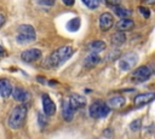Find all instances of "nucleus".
<instances>
[{"mask_svg":"<svg viewBox=\"0 0 155 139\" xmlns=\"http://www.w3.org/2000/svg\"><path fill=\"white\" fill-rule=\"evenodd\" d=\"M73 53L74 50L71 46H62L50 54V57L47 58V64L51 68H57L62 65L65 60H68L73 56Z\"/></svg>","mask_w":155,"mask_h":139,"instance_id":"obj_1","label":"nucleus"},{"mask_svg":"<svg viewBox=\"0 0 155 139\" xmlns=\"http://www.w3.org/2000/svg\"><path fill=\"white\" fill-rule=\"evenodd\" d=\"M27 107L26 105H17L12 109L8 117V126L11 129H18L24 123V120L27 117Z\"/></svg>","mask_w":155,"mask_h":139,"instance_id":"obj_2","label":"nucleus"},{"mask_svg":"<svg viewBox=\"0 0 155 139\" xmlns=\"http://www.w3.org/2000/svg\"><path fill=\"white\" fill-rule=\"evenodd\" d=\"M36 39V32L30 24H21L17 28L16 41L18 45H27Z\"/></svg>","mask_w":155,"mask_h":139,"instance_id":"obj_3","label":"nucleus"},{"mask_svg":"<svg viewBox=\"0 0 155 139\" xmlns=\"http://www.w3.org/2000/svg\"><path fill=\"white\" fill-rule=\"evenodd\" d=\"M110 113V108L107 105L106 102L103 100H97V102H93L90 108H89V114L91 117L93 119H102V117H106L108 116Z\"/></svg>","mask_w":155,"mask_h":139,"instance_id":"obj_4","label":"nucleus"},{"mask_svg":"<svg viewBox=\"0 0 155 139\" xmlns=\"http://www.w3.org/2000/svg\"><path fill=\"white\" fill-rule=\"evenodd\" d=\"M151 74H153V70L148 65H141V66L136 68L133 70L131 78H132L133 82H138L139 84V82H144V81L149 80Z\"/></svg>","mask_w":155,"mask_h":139,"instance_id":"obj_5","label":"nucleus"},{"mask_svg":"<svg viewBox=\"0 0 155 139\" xmlns=\"http://www.w3.org/2000/svg\"><path fill=\"white\" fill-rule=\"evenodd\" d=\"M138 60V56L133 52H130L127 54H125L122 58L119 59V68H120V70L122 72H127L130 70V69H132Z\"/></svg>","mask_w":155,"mask_h":139,"instance_id":"obj_6","label":"nucleus"},{"mask_svg":"<svg viewBox=\"0 0 155 139\" xmlns=\"http://www.w3.org/2000/svg\"><path fill=\"white\" fill-rule=\"evenodd\" d=\"M41 103H43V110L46 116H52L56 114V104L51 99V97L46 93L41 96Z\"/></svg>","mask_w":155,"mask_h":139,"instance_id":"obj_7","label":"nucleus"},{"mask_svg":"<svg viewBox=\"0 0 155 139\" xmlns=\"http://www.w3.org/2000/svg\"><path fill=\"white\" fill-rule=\"evenodd\" d=\"M41 58V51L39 48H29L21 53V59L26 63H32Z\"/></svg>","mask_w":155,"mask_h":139,"instance_id":"obj_8","label":"nucleus"},{"mask_svg":"<svg viewBox=\"0 0 155 139\" xmlns=\"http://www.w3.org/2000/svg\"><path fill=\"white\" fill-rule=\"evenodd\" d=\"M114 17L112 14L109 12H103L101 16H100V28L101 30L103 32H108L113 28L114 26Z\"/></svg>","mask_w":155,"mask_h":139,"instance_id":"obj_9","label":"nucleus"},{"mask_svg":"<svg viewBox=\"0 0 155 139\" xmlns=\"http://www.w3.org/2000/svg\"><path fill=\"white\" fill-rule=\"evenodd\" d=\"M11 94H12L14 99L17 100V102H20V103H26V102H28L30 99L29 92L27 90L22 88V87H15V88H12Z\"/></svg>","mask_w":155,"mask_h":139,"instance_id":"obj_10","label":"nucleus"},{"mask_svg":"<svg viewBox=\"0 0 155 139\" xmlns=\"http://www.w3.org/2000/svg\"><path fill=\"white\" fill-rule=\"evenodd\" d=\"M68 100H69L71 108H73L75 111H76V110H79V109H81V108H84L85 104H86L85 98H84L83 96H80V94H78V93L70 94V97L68 98Z\"/></svg>","mask_w":155,"mask_h":139,"instance_id":"obj_11","label":"nucleus"},{"mask_svg":"<svg viewBox=\"0 0 155 139\" xmlns=\"http://www.w3.org/2000/svg\"><path fill=\"white\" fill-rule=\"evenodd\" d=\"M106 103H107V105H108L110 109H121V108L126 104V98H125L124 96L116 94V96L109 98Z\"/></svg>","mask_w":155,"mask_h":139,"instance_id":"obj_12","label":"nucleus"},{"mask_svg":"<svg viewBox=\"0 0 155 139\" xmlns=\"http://www.w3.org/2000/svg\"><path fill=\"white\" fill-rule=\"evenodd\" d=\"M154 98H155V93H154V92L141 93V94L136 96V98L133 99V103H134V105L141 107V105H144V104L150 103V102H151Z\"/></svg>","mask_w":155,"mask_h":139,"instance_id":"obj_13","label":"nucleus"},{"mask_svg":"<svg viewBox=\"0 0 155 139\" xmlns=\"http://www.w3.org/2000/svg\"><path fill=\"white\" fill-rule=\"evenodd\" d=\"M74 114H75V110L71 108L70 103L68 99H64L62 102V116L65 121H71L73 117H74Z\"/></svg>","mask_w":155,"mask_h":139,"instance_id":"obj_14","label":"nucleus"},{"mask_svg":"<svg viewBox=\"0 0 155 139\" xmlns=\"http://www.w3.org/2000/svg\"><path fill=\"white\" fill-rule=\"evenodd\" d=\"M100 62H101V57L98 56V53H96V52H90L85 58H84V66L85 68H93V66H96L97 64H100Z\"/></svg>","mask_w":155,"mask_h":139,"instance_id":"obj_15","label":"nucleus"},{"mask_svg":"<svg viewBox=\"0 0 155 139\" xmlns=\"http://www.w3.org/2000/svg\"><path fill=\"white\" fill-rule=\"evenodd\" d=\"M115 27L119 32H130L134 28V22L128 17L127 18H121L119 22H116Z\"/></svg>","mask_w":155,"mask_h":139,"instance_id":"obj_16","label":"nucleus"},{"mask_svg":"<svg viewBox=\"0 0 155 139\" xmlns=\"http://www.w3.org/2000/svg\"><path fill=\"white\" fill-rule=\"evenodd\" d=\"M12 86L8 79H0V96L3 98H8L11 96Z\"/></svg>","mask_w":155,"mask_h":139,"instance_id":"obj_17","label":"nucleus"},{"mask_svg":"<svg viewBox=\"0 0 155 139\" xmlns=\"http://www.w3.org/2000/svg\"><path fill=\"white\" fill-rule=\"evenodd\" d=\"M110 41H112V45L115 46V47L122 46L126 42V34H125V32H119L118 30V33H115L114 35H112Z\"/></svg>","mask_w":155,"mask_h":139,"instance_id":"obj_18","label":"nucleus"},{"mask_svg":"<svg viewBox=\"0 0 155 139\" xmlns=\"http://www.w3.org/2000/svg\"><path fill=\"white\" fill-rule=\"evenodd\" d=\"M89 50L91 52H96V53H100L102 51L106 50V44L104 41L102 40H95V41H91L89 44Z\"/></svg>","mask_w":155,"mask_h":139,"instance_id":"obj_19","label":"nucleus"},{"mask_svg":"<svg viewBox=\"0 0 155 139\" xmlns=\"http://www.w3.org/2000/svg\"><path fill=\"white\" fill-rule=\"evenodd\" d=\"M114 14L116 16H119L120 18H127V17H130L132 15L131 10H128V9L124 8V6H120V5H118V6L114 8Z\"/></svg>","mask_w":155,"mask_h":139,"instance_id":"obj_20","label":"nucleus"},{"mask_svg":"<svg viewBox=\"0 0 155 139\" xmlns=\"http://www.w3.org/2000/svg\"><path fill=\"white\" fill-rule=\"evenodd\" d=\"M68 30L70 32H76L78 29L80 28V20L79 18H73L68 22V26H67Z\"/></svg>","mask_w":155,"mask_h":139,"instance_id":"obj_21","label":"nucleus"},{"mask_svg":"<svg viewBox=\"0 0 155 139\" xmlns=\"http://www.w3.org/2000/svg\"><path fill=\"white\" fill-rule=\"evenodd\" d=\"M81 2H83L89 9H91V10L97 9V8L100 6V4H101V0H81Z\"/></svg>","mask_w":155,"mask_h":139,"instance_id":"obj_22","label":"nucleus"},{"mask_svg":"<svg viewBox=\"0 0 155 139\" xmlns=\"http://www.w3.org/2000/svg\"><path fill=\"white\" fill-rule=\"evenodd\" d=\"M141 127H142V121H141L139 119L133 120V121L130 123V129H131V131H133V132L139 131V129H141Z\"/></svg>","mask_w":155,"mask_h":139,"instance_id":"obj_23","label":"nucleus"},{"mask_svg":"<svg viewBox=\"0 0 155 139\" xmlns=\"http://www.w3.org/2000/svg\"><path fill=\"white\" fill-rule=\"evenodd\" d=\"M35 2L41 6H53L56 0H35Z\"/></svg>","mask_w":155,"mask_h":139,"instance_id":"obj_24","label":"nucleus"},{"mask_svg":"<svg viewBox=\"0 0 155 139\" xmlns=\"http://www.w3.org/2000/svg\"><path fill=\"white\" fill-rule=\"evenodd\" d=\"M38 122H39V125H40V127L41 128H44L45 126H46V123H47V120H46V115H44V114H38Z\"/></svg>","mask_w":155,"mask_h":139,"instance_id":"obj_25","label":"nucleus"},{"mask_svg":"<svg viewBox=\"0 0 155 139\" xmlns=\"http://www.w3.org/2000/svg\"><path fill=\"white\" fill-rule=\"evenodd\" d=\"M102 2L107 6H112V8H115V6H118V5L121 4V0H102Z\"/></svg>","mask_w":155,"mask_h":139,"instance_id":"obj_26","label":"nucleus"},{"mask_svg":"<svg viewBox=\"0 0 155 139\" xmlns=\"http://www.w3.org/2000/svg\"><path fill=\"white\" fill-rule=\"evenodd\" d=\"M138 10H139V12L142 14V16H143L144 18H149V17H150V10H149V9H147V8H144V6H139Z\"/></svg>","mask_w":155,"mask_h":139,"instance_id":"obj_27","label":"nucleus"},{"mask_svg":"<svg viewBox=\"0 0 155 139\" xmlns=\"http://www.w3.org/2000/svg\"><path fill=\"white\" fill-rule=\"evenodd\" d=\"M62 2H63V4L67 5V6H73L74 3H75V0H62Z\"/></svg>","mask_w":155,"mask_h":139,"instance_id":"obj_28","label":"nucleus"},{"mask_svg":"<svg viewBox=\"0 0 155 139\" xmlns=\"http://www.w3.org/2000/svg\"><path fill=\"white\" fill-rule=\"evenodd\" d=\"M4 24H5V17H4L2 14H0V28H2Z\"/></svg>","mask_w":155,"mask_h":139,"instance_id":"obj_29","label":"nucleus"},{"mask_svg":"<svg viewBox=\"0 0 155 139\" xmlns=\"http://www.w3.org/2000/svg\"><path fill=\"white\" fill-rule=\"evenodd\" d=\"M103 135H108V137H109V135H112V133H110V131H109V128H108L107 131H104V132H103Z\"/></svg>","mask_w":155,"mask_h":139,"instance_id":"obj_30","label":"nucleus"},{"mask_svg":"<svg viewBox=\"0 0 155 139\" xmlns=\"http://www.w3.org/2000/svg\"><path fill=\"white\" fill-rule=\"evenodd\" d=\"M145 3L149 5H154L155 4V0H145Z\"/></svg>","mask_w":155,"mask_h":139,"instance_id":"obj_31","label":"nucleus"},{"mask_svg":"<svg viewBox=\"0 0 155 139\" xmlns=\"http://www.w3.org/2000/svg\"><path fill=\"white\" fill-rule=\"evenodd\" d=\"M4 54H5V50L0 46V56H4Z\"/></svg>","mask_w":155,"mask_h":139,"instance_id":"obj_32","label":"nucleus"}]
</instances>
